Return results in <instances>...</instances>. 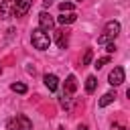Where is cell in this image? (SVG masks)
<instances>
[{"mask_svg":"<svg viewBox=\"0 0 130 130\" xmlns=\"http://www.w3.org/2000/svg\"><path fill=\"white\" fill-rule=\"evenodd\" d=\"M118 35H120V22H118V20H110V22H106V26H104V35L98 37V43H100V45L114 43V39H116Z\"/></svg>","mask_w":130,"mask_h":130,"instance_id":"6da1fadb","label":"cell"},{"mask_svg":"<svg viewBox=\"0 0 130 130\" xmlns=\"http://www.w3.org/2000/svg\"><path fill=\"white\" fill-rule=\"evenodd\" d=\"M30 43H32V47H35L37 51H47L49 45H51V39H49V35H47L45 30L35 28V30L30 32Z\"/></svg>","mask_w":130,"mask_h":130,"instance_id":"7a4b0ae2","label":"cell"},{"mask_svg":"<svg viewBox=\"0 0 130 130\" xmlns=\"http://www.w3.org/2000/svg\"><path fill=\"white\" fill-rule=\"evenodd\" d=\"M6 128L8 130H32V122L24 114H18L16 118H10L6 122Z\"/></svg>","mask_w":130,"mask_h":130,"instance_id":"3957f363","label":"cell"},{"mask_svg":"<svg viewBox=\"0 0 130 130\" xmlns=\"http://www.w3.org/2000/svg\"><path fill=\"white\" fill-rule=\"evenodd\" d=\"M53 26H55V18L49 14V12H41L39 14V28L41 30H45V32H49V30H53Z\"/></svg>","mask_w":130,"mask_h":130,"instance_id":"277c9868","label":"cell"},{"mask_svg":"<svg viewBox=\"0 0 130 130\" xmlns=\"http://www.w3.org/2000/svg\"><path fill=\"white\" fill-rule=\"evenodd\" d=\"M108 83L110 85H122L124 83V67H114L112 71H110V75H108Z\"/></svg>","mask_w":130,"mask_h":130,"instance_id":"5b68a950","label":"cell"},{"mask_svg":"<svg viewBox=\"0 0 130 130\" xmlns=\"http://www.w3.org/2000/svg\"><path fill=\"white\" fill-rule=\"evenodd\" d=\"M32 0H14V14L12 16H24L30 8Z\"/></svg>","mask_w":130,"mask_h":130,"instance_id":"8992f818","label":"cell"},{"mask_svg":"<svg viewBox=\"0 0 130 130\" xmlns=\"http://www.w3.org/2000/svg\"><path fill=\"white\" fill-rule=\"evenodd\" d=\"M75 89H77V79H75V75H69L65 79V91H63V95L65 98H71L75 93Z\"/></svg>","mask_w":130,"mask_h":130,"instance_id":"52a82bcc","label":"cell"},{"mask_svg":"<svg viewBox=\"0 0 130 130\" xmlns=\"http://www.w3.org/2000/svg\"><path fill=\"white\" fill-rule=\"evenodd\" d=\"M0 14H2L4 18H10V16L14 14V0H2V4H0Z\"/></svg>","mask_w":130,"mask_h":130,"instance_id":"ba28073f","label":"cell"},{"mask_svg":"<svg viewBox=\"0 0 130 130\" xmlns=\"http://www.w3.org/2000/svg\"><path fill=\"white\" fill-rule=\"evenodd\" d=\"M55 43H57L59 49H67V45H69V32H65V30H57Z\"/></svg>","mask_w":130,"mask_h":130,"instance_id":"9c48e42d","label":"cell"},{"mask_svg":"<svg viewBox=\"0 0 130 130\" xmlns=\"http://www.w3.org/2000/svg\"><path fill=\"white\" fill-rule=\"evenodd\" d=\"M43 81H45V85L49 87V91H55L57 85H59V79H57V75H53V73H45Z\"/></svg>","mask_w":130,"mask_h":130,"instance_id":"30bf717a","label":"cell"},{"mask_svg":"<svg viewBox=\"0 0 130 130\" xmlns=\"http://www.w3.org/2000/svg\"><path fill=\"white\" fill-rule=\"evenodd\" d=\"M75 20H77V14H75V12H67V14L61 12V14L57 16V22L63 24V26H65V24H71V22H75Z\"/></svg>","mask_w":130,"mask_h":130,"instance_id":"8fae6325","label":"cell"},{"mask_svg":"<svg viewBox=\"0 0 130 130\" xmlns=\"http://www.w3.org/2000/svg\"><path fill=\"white\" fill-rule=\"evenodd\" d=\"M114 100H116V91H108V93H104V95L100 98L98 106H100V108H106V106H110Z\"/></svg>","mask_w":130,"mask_h":130,"instance_id":"7c38bea8","label":"cell"},{"mask_svg":"<svg viewBox=\"0 0 130 130\" xmlns=\"http://www.w3.org/2000/svg\"><path fill=\"white\" fill-rule=\"evenodd\" d=\"M95 87H98V79H95L93 75H89V77L85 79V91H87V93H93Z\"/></svg>","mask_w":130,"mask_h":130,"instance_id":"4fadbf2b","label":"cell"},{"mask_svg":"<svg viewBox=\"0 0 130 130\" xmlns=\"http://www.w3.org/2000/svg\"><path fill=\"white\" fill-rule=\"evenodd\" d=\"M10 89H12L14 93H26V85H24V83H20V81L12 83V85H10Z\"/></svg>","mask_w":130,"mask_h":130,"instance_id":"5bb4252c","label":"cell"},{"mask_svg":"<svg viewBox=\"0 0 130 130\" xmlns=\"http://www.w3.org/2000/svg\"><path fill=\"white\" fill-rule=\"evenodd\" d=\"M73 8H75V6H73L71 2H61V4H59V10H61L63 14H65V12H73Z\"/></svg>","mask_w":130,"mask_h":130,"instance_id":"9a60e30c","label":"cell"},{"mask_svg":"<svg viewBox=\"0 0 130 130\" xmlns=\"http://www.w3.org/2000/svg\"><path fill=\"white\" fill-rule=\"evenodd\" d=\"M91 57H93V51H91V49H85V55H83V59H81V65H89V63H91Z\"/></svg>","mask_w":130,"mask_h":130,"instance_id":"2e32d148","label":"cell"},{"mask_svg":"<svg viewBox=\"0 0 130 130\" xmlns=\"http://www.w3.org/2000/svg\"><path fill=\"white\" fill-rule=\"evenodd\" d=\"M108 61H110V57H102V59H98V61L93 63V67H95V69H102V67H104Z\"/></svg>","mask_w":130,"mask_h":130,"instance_id":"e0dca14e","label":"cell"},{"mask_svg":"<svg viewBox=\"0 0 130 130\" xmlns=\"http://www.w3.org/2000/svg\"><path fill=\"white\" fill-rule=\"evenodd\" d=\"M106 51H108V53H114V51H116V45H114V43H108V45H106Z\"/></svg>","mask_w":130,"mask_h":130,"instance_id":"ac0fdd59","label":"cell"},{"mask_svg":"<svg viewBox=\"0 0 130 130\" xmlns=\"http://www.w3.org/2000/svg\"><path fill=\"white\" fill-rule=\"evenodd\" d=\"M51 4H53V0H43V6H45V8H49Z\"/></svg>","mask_w":130,"mask_h":130,"instance_id":"d6986e66","label":"cell"},{"mask_svg":"<svg viewBox=\"0 0 130 130\" xmlns=\"http://www.w3.org/2000/svg\"><path fill=\"white\" fill-rule=\"evenodd\" d=\"M77 130H87V126H85V124H79V126H77Z\"/></svg>","mask_w":130,"mask_h":130,"instance_id":"ffe728a7","label":"cell"},{"mask_svg":"<svg viewBox=\"0 0 130 130\" xmlns=\"http://www.w3.org/2000/svg\"><path fill=\"white\" fill-rule=\"evenodd\" d=\"M116 128H118V130H126V128H124V126H116Z\"/></svg>","mask_w":130,"mask_h":130,"instance_id":"44dd1931","label":"cell"},{"mask_svg":"<svg viewBox=\"0 0 130 130\" xmlns=\"http://www.w3.org/2000/svg\"><path fill=\"white\" fill-rule=\"evenodd\" d=\"M0 73H2V67H0Z\"/></svg>","mask_w":130,"mask_h":130,"instance_id":"7402d4cb","label":"cell"}]
</instances>
